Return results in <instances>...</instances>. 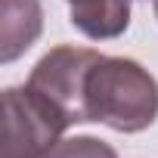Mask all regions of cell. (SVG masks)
I'll return each mask as SVG.
<instances>
[{"label":"cell","mask_w":158,"mask_h":158,"mask_svg":"<svg viewBox=\"0 0 158 158\" xmlns=\"http://www.w3.org/2000/svg\"><path fill=\"white\" fill-rule=\"evenodd\" d=\"M87 121L106 124L118 133H139L158 118L155 74L127 56H99L87 74Z\"/></svg>","instance_id":"1"},{"label":"cell","mask_w":158,"mask_h":158,"mask_svg":"<svg viewBox=\"0 0 158 158\" xmlns=\"http://www.w3.org/2000/svg\"><path fill=\"white\" fill-rule=\"evenodd\" d=\"M44 158H118V152L99 136H62Z\"/></svg>","instance_id":"6"},{"label":"cell","mask_w":158,"mask_h":158,"mask_svg":"<svg viewBox=\"0 0 158 158\" xmlns=\"http://www.w3.org/2000/svg\"><path fill=\"white\" fill-rule=\"evenodd\" d=\"M44 31V6L40 0H0V62L10 65Z\"/></svg>","instance_id":"4"},{"label":"cell","mask_w":158,"mask_h":158,"mask_svg":"<svg viewBox=\"0 0 158 158\" xmlns=\"http://www.w3.org/2000/svg\"><path fill=\"white\" fill-rule=\"evenodd\" d=\"M71 25L90 40H115L130 25L133 0H65Z\"/></svg>","instance_id":"5"},{"label":"cell","mask_w":158,"mask_h":158,"mask_svg":"<svg viewBox=\"0 0 158 158\" xmlns=\"http://www.w3.org/2000/svg\"><path fill=\"white\" fill-rule=\"evenodd\" d=\"M152 3V13H155V19H158V0H149Z\"/></svg>","instance_id":"7"},{"label":"cell","mask_w":158,"mask_h":158,"mask_svg":"<svg viewBox=\"0 0 158 158\" xmlns=\"http://www.w3.org/2000/svg\"><path fill=\"white\" fill-rule=\"evenodd\" d=\"M71 124L28 84L3 90V158H44Z\"/></svg>","instance_id":"3"},{"label":"cell","mask_w":158,"mask_h":158,"mask_svg":"<svg viewBox=\"0 0 158 158\" xmlns=\"http://www.w3.org/2000/svg\"><path fill=\"white\" fill-rule=\"evenodd\" d=\"M99 56L102 53L90 47H74V44L53 47L34 62L25 84L40 99H47L68 124H87L84 90H87V74L99 62Z\"/></svg>","instance_id":"2"}]
</instances>
